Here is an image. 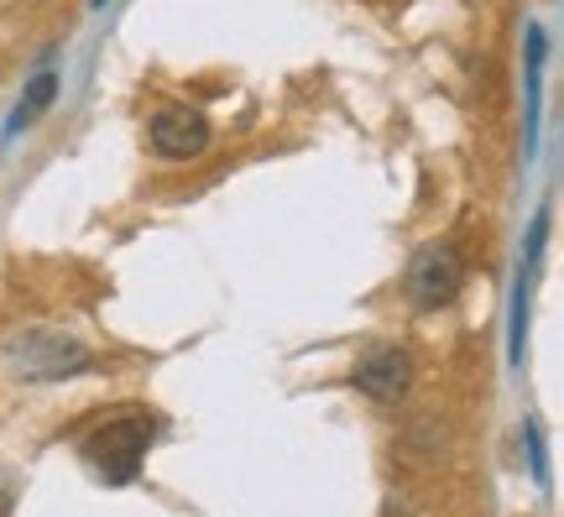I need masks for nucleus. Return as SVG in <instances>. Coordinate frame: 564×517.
<instances>
[{
    "label": "nucleus",
    "mask_w": 564,
    "mask_h": 517,
    "mask_svg": "<svg viewBox=\"0 0 564 517\" xmlns=\"http://www.w3.org/2000/svg\"><path fill=\"white\" fill-rule=\"evenodd\" d=\"M350 381H356V392L366 402L398 408L408 398V387H413V356L403 345H366L356 366H350Z\"/></svg>",
    "instance_id": "obj_4"
},
{
    "label": "nucleus",
    "mask_w": 564,
    "mask_h": 517,
    "mask_svg": "<svg viewBox=\"0 0 564 517\" xmlns=\"http://www.w3.org/2000/svg\"><path fill=\"white\" fill-rule=\"evenodd\" d=\"M6 507H11V492H6V486H0V517H6Z\"/></svg>",
    "instance_id": "obj_7"
},
{
    "label": "nucleus",
    "mask_w": 564,
    "mask_h": 517,
    "mask_svg": "<svg viewBox=\"0 0 564 517\" xmlns=\"http://www.w3.org/2000/svg\"><path fill=\"white\" fill-rule=\"evenodd\" d=\"M152 439H158V418H152V413L110 418V423H100L95 434L84 439V460H89V471H95L100 481L126 486V481L141 476Z\"/></svg>",
    "instance_id": "obj_2"
},
{
    "label": "nucleus",
    "mask_w": 564,
    "mask_h": 517,
    "mask_svg": "<svg viewBox=\"0 0 564 517\" xmlns=\"http://www.w3.org/2000/svg\"><path fill=\"white\" fill-rule=\"evenodd\" d=\"M53 95H58V74L53 68H42L37 79H32V89L21 95V105H17V126H26V120H37L47 105H53Z\"/></svg>",
    "instance_id": "obj_6"
},
{
    "label": "nucleus",
    "mask_w": 564,
    "mask_h": 517,
    "mask_svg": "<svg viewBox=\"0 0 564 517\" xmlns=\"http://www.w3.org/2000/svg\"><path fill=\"white\" fill-rule=\"evenodd\" d=\"M465 288V251L455 240H423L403 272V299L413 314H440L460 299Z\"/></svg>",
    "instance_id": "obj_3"
},
{
    "label": "nucleus",
    "mask_w": 564,
    "mask_h": 517,
    "mask_svg": "<svg viewBox=\"0 0 564 517\" xmlns=\"http://www.w3.org/2000/svg\"><path fill=\"white\" fill-rule=\"evenodd\" d=\"M0 360L6 371L21 381H63L79 377L95 366V351L79 345V340L58 335V330H17V335L0 345Z\"/></svg>",
    "instance_id": "obj_1"
},
{
    "label": "nucleus",
    "mask_w": 564,
    "mask_h": 517,
    "mask_svg": "<svg viewBox=\"0 0 564 517\" xmlns=\"http://www.w3.org/2000/svg\"><path fill=\"white\" fill-rule=\"evenodd\" d=\"M147 141H152V152H158L162 162H194V158H204V147H209V116L194 110V105L167 100L147 120Z\"/></svg>",
    "instance_id": "obj_5"
}]
</instances>
